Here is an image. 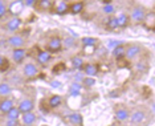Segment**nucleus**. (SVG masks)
Returning a JSON list of instances; mask_svg holds the SVG:
<instances>
[{
	"label": "nucleus",
	"instance_id": "nucleus-11",
	"mask_svg": "<svg viewBox=\"0 0 155 126\" xmlns=\"http://www.w3.org/2000/svg\"><path fill=\"white\" fill-rule=\"evenodd\" d=\"M15 108V102L11 100V98H3L0 100V113L3 114H7L9 110Z\"/></svg>",
	"mask_w": 155,
	"mask_h": 126
},
{
	"label": "nucleus",
	"instance_id": "nucleus-35",
	"mask_svg": "<svg viewBox=\"0 0 155 126\" xmlns=\"http://www.w3.org/2000/svg\"><path fill=\"white\" fill-rule=\"evenodd\" d=\"M23 3H24V5H27V7H35L37 4L36 0H25V2H23Z\"/></svg>",
	"mask_w": 155,
	"mask_h": 126
},
{
	"label": "nucleus",
	"instance_id": "nucleus-8",
	"mask_svg": "<svg viewBox=\"0 0 155 126\" xmlns=\"http://www.w3.org/2000/svg\"><path fill=\"white\" fill-rule=\"evenodd\" d=\"M19 110H20V113L24 114V113H29V111H33L35 109V102H33V100H29V98H27V100H23L19 104Z\"/></svg>",
	"mask_w": 155,
	"mask_h": 126
},
{
	"label": "nucleus",
	"instance_id": "nucleus-14",
	"mask_svg": "<svg viewBox=\"0 0 155 126\" xmlns=\"http://www.w3.org/2000/svg\"><path fill=\"white\" fill-rule=\"evenodd\" d=\"M27 57V51L24 48H19V49H13L12 52V60L20 64V62L24 61V58Z\"/></svg>",
	"mask_w": 155,
	"mask_h": 126
},
{
	"label": "nucleus",
	"instance_id": "nucleus-27",
	"mask_svg": "<svg viewBox=\"0 0 155 126\" xmlns=\"http://www.w3.org/2000/svg\"><path fill=\"white\" fill-rule=\"evenodd\" d=\"M81 43H82V47H97L98 40L96 37H82Z\"/></svg>",
	"mask_w": 155,
	"mask_h": 126
},
{
	"label": "nucleus",
	"instance_id": "nucleus-29",
	"mask_svg": "<svg viewBox=\"0 0 155 126\" xmlns=\"http://www.w3.org/2000/svg\"><path fill=\"white\" fill-rule=\"evenodd\" d=\"M104 12L106 13V15H111V13H114L115 11V8H114V5L111 4V3H104Z\"/></svg>",
	"mask_w": 155,
	"mask_h": 126
},
{
	"label": "nucleus",
	"instance_id": "nucleus-2",
	"mask_svg": "<svg viewBox=\"0 0 155 126\" xmlns=\"http://www.w3.org/2000/svg\"><path fill=\"white\" fill-rule=\"evenodd\" d=\"M62 48V40L60 37H51L47 44V51L51 52V53H57V52L61 51Z\"/></svg>",
	"mask_w": 155,
	"mask_h": 126
},
{
	"label": "nucleus",
	"instance_id": "nucleus-15",
	"mask_svg": "<svg viewBox=\"0 0 155 126\" xmlns=\"http://www.w3.org/2000/svg\"><path fill=\"white\" fill-rule=\"evenodd\" d=\"M36 58H37V62H38V64L45 65V64H48V62L51 61L52 53H51V52H48V51H40V52L37 53Z\"/></svg>",
	"mask_w": 155,
	"mask_h": 126
},
{
	"label": "nucleus",
	"instance_id": "nucleus-25",
	"mask_svg": "<svg viewBox=\"0 0 155 126\" xmlns=\"http://www.w3.org/2000/svg\"><path fill=\"white\" fill-rule=\"evenodd\" d=\"M11 92H12V89H11V86H9L8 84H5V82L0 84V97L8 98V96L11 94Z\"/></svg>",
	"mask_w": 155,
	"mask_h": 126
},
{
	"label": "nucleus",
	"instance_id": "nucleus-30",
	"mask_svg": "<svg viewBox=\"0 0 155 126\" xmlns=\"http://www.w3.org/2000/svg\"><path fill=\"white\" fill-rule=\"evenodd\" d=\"M82 82L87 88H91V86L96 85V78H93V77H85V78H82Z\"/></svg>",
	"mask_w": 155,
	"mask_h": 126
},
{
	"label": "nucleus",
	"instance_id": "nucleus-6",
	"mask_svg": "<svg viewBox=\"0 0 155 126\" xmlns=\"http://www.w3.org/2000/svg\"><path fill=\"white\" fill-rule=\"evenodd\" d=\"M23 73H24V76H25L27 78H35V77L38 76V69H37V66L35 64L28 62V64L24 65Z\"/></svg>",
	"mask_w": 155,
	"mask_h": 126
},
{
	"label": "nucleus",
	"instance_id": "nucleus-1",
	"mask_svg": "<svg viewBox=\"0 0 155 126\" xmlns=\"http://www.w3.org/2000/svg\"><path fill=\"white\" fill-rule=\"evenodd\" d=\"M144 16H146V11H144L143 7H134L130 12V16H129V20L135 24H139V23H143L144 20Z\"/></svg>",
	"mask_w": 155,
	"mask_h": 126
},
{
	"label": "nucleus",
	"instance_id": "nucleus-20",
	"mask_svg": "<svg viewBox=\"0 0 155 126\" xmlns=\"http://www.w3.org/2000/svg\"><path fill=\"white\" fill-rule=\"evenodd\" d=\"M53 8L56 9V13H58V15H65L66 12H69V4L66 2H56Z\"/></svg>",
	"mask_w": 155,
	"mask_h": 126
},
{
	"label": "nucleus",
	"instance_id": "nucleus-3",
	"mask_svg": "<svg viewBox=\"0 0 155 126\" xmlns=\"http://www.w3.org/2000/svg\"><path fill=\"white\" fill-rule=\"evenodd\" d=\"M140 53V47L137 44H129L125 47V57L127 60H133Z\"/></svg>",
	"mask_w": 155,
	"mask_h": 126
},
{
	"label": "nucleus",
	"instance_id": "nucleus-32",
	"mask_svg": "<svg viewBox=\"0 0 155 126\" xmlns=\"http://www.w3.org/2000/svg\"><path fill=\"white\" fill-rule=\"evenodd\" d=\"M5 13H7V7L4 4V2H2V0H0V19H2V17H4Z\"/></svg>",
	"mask_w": 155,
	"mask_h": 126
},
{
	"label": "nucleus",
	"instance_id": "nucleus-28",
	"mask_svg": "<svg viewBox=\"0 0 155 126\" xmlns=\"http://www.w3.org/2000/svg\"><path fill=\"white\" fill-rule=\"evenodd\" d=\"M106 28L110 31H114L118 28V23H117V17L115 16H110L109 19L106 20Z\"/></svg>",
	"mask_w": 155,
	"mask_h": 126
},
{
	"label": "nucleus",
	"instance_id": "nucleus-24",
	"mask_svg": "<svg viewBox=\"0 0 155 126\" xmlns=\"http://www.w3.org/2000/svg\"><path fill=\"white\" fill-rule=\"evenodd\" d=\"M117 17V23H118V28H126L129 25L130 20H129V15H126V13H119Z\"/></svg>",
	"mask_w": 155,
	"mask_h": 126
},
{
	"label": "nucleus",
	"instance_id": "nucleus-12",
	"mask_svg": "<svg viewBox=\"0 0 155 126\" xmlns=\"http://www.w3.org/2000/svg\"><path fill=\"white\" fill-rule=\"evenodd\" d=\"M144 118H146V113L143 110H135L134 113L130 114L129 120L131 124H140L144 121Z\"/></svg>",
	"mask_w": 155,
	"mask_h": 126
},
{
	"label": "nucleus",
	"instance_id": "nucleus-19",
	"mask_svg": "<svg viewBox=\"0 0 155 126\" xmlns=\"http://www.w3.org/2000/svg\"><path fill=\"white\" fill-rule=\"evenodd\" d=\"M70 65H72L73 69H76V71H80V69L84 68V65H85V61H84V58L81 57V56H73V57L70 58Z\"/></svg>",
	"mask_w": 155,
	"mask_h": 126
},
{
	"label": "nucleus",
	"instance_id": "nucleus-37",
	"mask_svg": "<svg viewBox=\"0 0 155 126\" xmlns=\"http://www.w3.org/2000/svg\"><path fill=\"white\" fill-rule=\"evenodd\" d=\"M70 94H72V96H78L80 92H76V90H70Z\"/></svg>",
	"mask_w": 155,
	"mask_h": 126
},
{
	"label": "nucleus",
	"instance_id": "nucleus-16",
	"mask_svg": "<svg viewBox=\"0 0 155 126\" xmlns=\"http://www.w3.org/2000/svg\"><path fill=\"white\" fill-rule=\"evenodd\" d=\"M68 121L74 126H82L84 125V118L80 113H70L68 115Z\"/></svg>",
	"mask_w": 155,
	"mask_h": 126
},
{
	"label": "nucleus",
	"instance_id": "nucleus-21",
	"mask_svg": "<svg viewBox=\"0 0 155 126\" xmlns=\"http://www.w3.org/2000/svg\"><path fill=\"white\" fill-rule=\"evenodd\" d=\"M61 104H62V97L58 96V94H53V96H51L48 98V106L51 108V109H56V108H58Z\"/></svg>",
	"mask_w": 155,
	"mask_h": 126
},
{
	"label": "nucleus",
	"instance_id": "nucleus-7",
	"mask_svg": "<svg viewBox=\"0 0 155 126\" xmlns=\"http://www.w3.org/2000/svg\"><path fill=\"white\" fill-rule=\"evenodd\" d=\"M84 73L86 75V77H96L98 75V71H100V68H98L97 64H94V62H87V64L84 65L82 68Z\"/></svg>",
	"mask_w": 155,
	"mask_h": 126
},
{
	"label": "nucleus",
	"instance_id": "nucleus-13",
	"mask_svg": "<svg viewBox=\"0 0 155 126\" xmlns=\"http://www.w3.org/2000/svg\"><path fill=\"white\" fill-rule=\"evenodd\" d=\"M143 23H144V25H146L147 29L154 31V29H155V12H154V11L147 12L146 16H144Z\"/></svg>",
	"mask_w": 155,
	"mask_h": 126
},
{
	"label": "nucleus",
	"instance_id": "nucleus-17",
	"mask_svg": "<svg viewBox=\"0 0 155 126\" xmlns=\"http://www.w3.org/2000/svg\"><path fill=\"white\" fill-rule=\"evenodd\" d=\"M84 8H85V4L82 2H74L72 4H69V12L72 15H78L84 11Z\"/></svg>",
	"mask_w": 155,
	"mask_h": 126
},
{
	"label": "nucleus",
	"instance_id": "nucleus-31",
	"mask_svg": "<svg viewBox=\"0 0 155 126\" xmlns=\"http://www.w3.org/2000/svg\"><path fill=\"white\" fill-rule=\"evenodd\" d=\"M74 45V40L70 37H66L65 40H62V47H66V48H70Z\"/></svg>",
	"mask_w": 155,
	"mask_h": 126
},
{
	"label": "nucleus",
	"instance_id": "nucleus-34",
	"mask_svg": "<svg viewBox=\"0 0 155 126\" xmlns=\"http://www.w3.org/2000/svg\"><path fill=\"white\" fill-rule=\"evenodd\" d=\"M94 51H96V47H84V52H85L86 55L94 53Z\"/></svg>",
	"mask_w": 155,
	"mask_h": 126
},
{
	"label": "nucleus",
	"instance_id": "nucleus-38",
	"mask_svg": "<svg viewBox=\"0 0 155 126\" xmlns=\"http://www.w3.org/2000/svg\"><path fill=\"white\" fill-rule=\"evenodd\" d=\"M29 126H33V125H29Z\"/></svg>",
	"mask_w": 155,
	"mask_h": 126
},
{
	"label": "nucleus",
	"instance_id": "nucleus-33",
	"mask_svg": "<svg viewBox=\"0 0 155 126\" xmlns=\"http://www.w3.org/2000/svg\"><path fill=\"white\" fill-rule=\"evenodd\" d=\"M7 65H8V61L5 60L3 56H0V71H3V69L7 68ZM9 66V65H8Z\"/></svg>",
	"mask_w": 155,
	"mask_h": 126
},
{
	"label": "nucleus",
	"instance_id": "nucleus-18",
	"mask_svg": "<svg viewBox=\"0 0 155 126\" xmlns=\"http://www.w3.org/2000/svg\"><path fill=\"white\" fill-rule=\"evenodd\" d=\"M36 114L33 113V111H29V113H24L21 114V122L25 126H29V125H33L35 122H36Z\"/></svg>",
	"mask_w": 155,
	"mask_h": 126
},
{
	"label": "nucleus",
	"instance_id": "nucleus-10",
	"mask_svg": "<svg viewBox=\"0 0 155 126\" xmlns=\"http://www.w3.org/2000/svg\"><path fill=\"white\" fill-rule=\"evenodd\" d=\"M21 27V19L20 17H12L5 25V29L8 32H16L19 28Z\"/></svg>",
	"mask_w": 155,
	"mask_h": 126
},
{
	"label": "nucleus",
	"instance_id": "nucleus-36",
	"mask_svg": "<svg viewBox=\"0 0 155 126\" xmlns=\"http://www.w3.org/2000/svg\"><path fill=\"white\" fill-rule=\"evenodd\" d=\"M4 126H17V121H9V120H7Z\"/></svg>",
	"mask_w": 155,
	"mask_h": 126
},
{
	"label": "nucleus",
	"instance_id": "nucleus-9",
	"mask_svg": "<svg viewBox=\"0 0 155 126\" xmlns=\"http://www.w3.org/2000/svg\"><path fill=\"white\" fill-rule=\"evenodd\" d=\"M130 117V111L126 109V108H118L114 113V118L117 120L118 122H125L127 121Z\"/></svg>",
	"mask_w": 155,
	"mask_h": 126
},
{
	"label": "nucleus",
	"instance_id": "nucleus-4",
	"mask_svg": "<svg viewBox=\"0 0 155 126\" xmlns=\"http://www.w3.org/2000/svg\"><path fill=\"white\" fill-rule=\"evenodd\" d=\"M24 9V3L21 2V0H16V2H12L11 4H9L8 7V11L13 17H17V15H20V13L23 12Z\"/></svg>",
	"mask_w": 155,
	"mask_h": 126
},
{
	"label": "nucleus",
	"instance_id": "nucleus-22",
	"mask_svg": "<svg viewBox=\"0 0 155 126\" xmlns=\"http://www.w3.org/2000/svg\"><path fill=\"white\" fill-rule=\"evenodd\" d=\"M5 117H7V120H9V121H19V118L21 117V113H20L19 108L15 106L5 114Z\"/></svg>",
	"mask_w": 155,
	"mask_h": 126
},
{
	"label": "nucleus",
	"instance_id": "nucleus-23",
	"mask_svg": "<svg viewBox=\"0 0 155 126\" xmlns=\"http://www.w3.org/2000/svg\"><path fill=\"white\" fill-rule=\"evenodd\" d=\"M113 57L117 58V60H121V58L125 57V45L118 44L117 47H114V49H113Z\"/></svg>",
	"mask_w": 155,
	"mask_h": 126
},
{
	"label": "nucleus",
	"instance_id": "nucleus-5",
	"mask_svg": "<svg viewBox=\"0 0 155 126\" xmlns=\"http://www.w3.org/2000/svg\"><path fill=\"white\" fill-rule=\"evenodd\" d=\"M7 43L11 45L12 48H15V49H19V48H23L24 47L25 41H24V37L21 36V35H12V36L8 37Z\"/></svg>",
	"mask_w": 155,
	"mask_h": 126
},
{
	"label": "nucleus",
	"instance_id": "nucleus-26",
	"mask_svg": "<svg viewBox=\"0 0 155 126\" xmlns=\"http://www.w3.org/2000/svg\"><path fill=\"white\" fill-rule=\"evenodd\" d=\"M36 5H38L44 11H49V9H53L54 2H51V0H40V2H37Z\"/></svg>",
	"mask_w": 155,
	"mask_h": 126
}]
</instances>
